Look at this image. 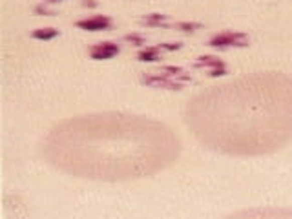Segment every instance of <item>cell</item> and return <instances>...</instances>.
Returning a JSON list of instances; mask_svg holds the SVG:
<instances>
[{"label": "cell", "instance_id": "obj_1", "mask_svg": "<svg viewBox=\"0 0 292 219\" xmlns=\"http://www.w3.org/2000/svg\"><path fill=\"white\" fill-rule=\"evenodd\" d=\"M179 139L163 123L124 114L82 115L57 125L44 143L51 164L97 181H128L175 163Z\"/></svg>", "mask_w": 292, "mask_h": 219}, {"label": "cell", "instance_id": "obj_2", "mask_svg": "<svg viewBox=\"0 0 292 219\" xmlns=\"http://www.w3.org/2000/svg\"><path fill=\"white\" fill-rule=\"evenodd\" d=\"M186 125L225 154L274 152L292 139V77L259 73L214 86L186 106Z\"/></svg>", "mask_w": 292, "mask_h": 219}, {"label": "cell", "instance_id": "obj_3", "mask_svg": "<svg viewBox=\"0 0 292 219\" xmlns=\"http://www.w3.org/2000/svg\"><path fill=\"white\" fill-rule=\"evenodd\" d=\"M210 46H214V48H230V46L243 48V46H248V37L245 33L225 31V33H219V35L212 37L210 39Z\"/></svg>", "mask_w": 292, "mask_h": 219}, {"label": "cell", "instance_id": "obj_4", "mask_svg": "<svg viewBox=\"0 0 292 219\" xmlns=\"http://www.w3.org/2000/svg\"><path fill=\"white\" fill-rule=\"evenodd\" d=\"M77 26H79L80 30H86V31H101V30L112 28V20L108 17L97 15V17H89V19L77 20Z\"/></svg>", "mask_w": 292, "mask_h": 219}, {"label": "cell", "instance_id": "obj_5", "mask_svg": "<svg viewBox=\"0 0 292 219\" xmlns=\"http://www.w3.org/2000/svg\"><path fill=\"white\" fill-rule=\"evenodd\" d=\"M117 53H119V46L114 44V42H101V44H95L89 48V55H91V59H95V60L112 59V57Z\"/></svg>", "mask_w": 292, "mask_h": 219}, {"label": "cell", "instance_id": "obj_6", "mask_svg": "<svg viewBox=\"0 0 292 219\" xmlns=\"http://www.w3.org/2000/svg\"><path fill=\"white\" fill-rule=\"evenodd\" d=\"M143 80L146 84H152V86H161V88H168V90H179L181 84L179 82H173L170 79L168 75H144Z\"/></svg>", "mask_w": 292, "mask_h": 219}, {"label": "cell", "instance_id": "obj_7", "mask_svg": "<svg viewBox=\"0 0 292 219\" xmlns=\"http://www.w3.org/2000/svg\"><path fill=\"white\" fill-rule=\"evenodd\" d=\"M254 215H259V217H267V215H274V217H292V210H250V212H238V214H232V217H254Z\"/></svg>", "mask_w": 292, "mask_h": 219}, {"label": "cell", "instance_id": "obj_8", "mask_svg": "<svg viewBox=\"0 0 292 219\" xmlns=\"http://www.w3.org/2000/svg\"><path fill=\"white\" fill-rule=\"evenodd\" d=\"M196 66H210V68H214L212 73H210L212 77H218V75L225 73V64L219 59H216V57H199Z\"/></svg>", "mask_w": 292, "mask_h": 219}, {"label": "cell", "instance_id": "obj_9", "mask_svg": "<svg viewBox=\"0 0 292 219\" xmlns=\"http://www.w3.org/2000/svg\"><path fill=\"white\" fill-rule=\"evenodd\" d=\"M57 35H59V31L53 30V28H40V30H35L31 33L33 39H39V40H50V39H55Z\"/></svg>", "mask_w": 292, "mask_h": 219}, {"label": "cell", "instance_id": "obj_10", "mask_svg": "<svg viewBox=\"0 0 292 219\" xmlns=\"http://www.w3.org/2000/svg\"><path fill=\"white\" fill-rule=\"evenodd\" d=\"M137 59L143 60V62H146V60H148V62L150 60H157L159 59V50L157 48H148V50L139 51Z\"/></svg>", "mask_w": 292, "mask_h": 219}, {"label": "cell", "instance_id": "obj_11", "mask_svg": "<svg viewBox=\"0 0 292 219\" xmlns=\"http://www.w3.org/2000/svg\"><path fill=\"white\" fill-rule=\"evenodd\" d=\"M163 20H166V15H159V13H154V15H148L143 19V24H148V26H157L161 24Z\"/></svg>", "mask_w": 292, "mask_h": 219}, {"label": "cell", "instance_id": "obj_12", "mask_svg": "<svg viewBox=\"0 0 292 219\" xmlns=\"http://www.w3.org/2000/svg\"><path fill=\"white\" fill-rule=\"evenodd\" d=\"M175 28H179V30H183V31H196L201 28V24H193V22H177Z\"/></svg>", "mask_w": 292, "mask_h": 219}, {"label": "cell", "instance_id": "obj_13", "mask_svg": "<svg viewBox=\"0 0 292 219\" xmlns=\"http://www.w3.org/2000/svg\"><path fill=\"white\" fill-rule=\"evenodd\" d=\"M124 39L128 40V42H134V44H143L144 42L143 37H139V35H126Z\"/></svg>", "mask_w": 292, "mask_h": 219}, {"label": "cell", "instance_id": "obj_14", "mask_svg": "<svg viewBox=\"0 0 292 219\" xmlns=\"http://www.w3.org/2000/svg\"><path fill=\"white\" fill-rule=\"evenodd\" d=\"M161 48H164V50H179L181 44H161Z\"/></svg>", "mask_w": 292, "mask_h": 219}, {"label": "cell", "instance_id": "obj_15", "mask_svg": "<svg viewBox=\"0 0 292 219\" xmlns=\"http://www.w3.org/2000/svg\"><path fill=\"white\" fill-rule=\"evenodd\" d=\"M48 2H59V0H48Z\"/></svg>", "mask_w": 292, "mask_h": 219}]
</instances>
